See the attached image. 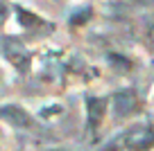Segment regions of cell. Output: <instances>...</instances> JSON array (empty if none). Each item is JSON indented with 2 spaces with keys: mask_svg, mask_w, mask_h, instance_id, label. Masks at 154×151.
I'll return each instance as SVG.
<instances>
[{
  "mask_svg": "<svg viewBox=\"0 0 154 151\" xmlns=\"http://www.w3.org/2000/svg\"><path fill=\"white\" fill-rule=\"evenodd\" d=\"M129 151H147L154 144V126H136L129 129L120 138Z\"/></svg>",
  "mask_w": 154,
  "mask_h": 151,
  "instance_id": "cell-1",
  "label": "cell"
},
{
  "mask_svg": "<svg viewBox=\"0 0 154 151\" xmlns=\"http://www.w3.org/2000/svg\"><path fill=\"white\" fill-rule=\"evenodd\" d=\"M138 111V97L134 90H120L113 97V113L116 117H127V115Z\"/></svg>",
  "mask_w": 154,
  "mask_h": 151,
  "instance_id": "cell-3",
  "label": "cell"
},
{
  "mask_svg": "<svg viewBox=\"0 0 154 151\" xmlns=\"http://www.w3.org/2000/svg\"><path fill=\"white\" fill-rule=\"evenodd\" d=\"M5 18V7H0V20Z\"/></svg>",
  "mask_w": 154,
  "mask_h": 151,
  "instance_id": "cell-7",
  "label": "cell"
},
{
  "mask_svg": "<svg viewBox=\"0 0 154 151\" xmlns=\"http://www.w3.org/2000/svg\"><path fill=\"white\" fill-rule=\"evenodd\" d=\"M88 16H91V9H82V11H79V14H75V16H72V23H84V20H86L88 18Z\"/></svg>",
  "mask_w": 154,
  "mask_h": 151,
  "instance_id": "cell-6",
  "label": "cell"
},
{
  "mask_svg": "<svg viewBox=\"0 0 154 151\" xmlns=\"http://www.w3.org/2000/svg\"><path fill=\"white\" fill-rule=\"evenodd\" d=\"M0 117L16 129H32L34 126V120L29 117V113L25 108H20V106H16V104L0 106Z\"/></svg>",
  "mask_w": 154,
  "mask_h": 151,
  "instance_id": "cell-2",
  "label": "cell"
},
{
  "mask_svg": "<svg viewBox=\"0 0 154 151\" xmlns=\"http://www.w3.org/2000/svg\"><path fill=\"white\" fill-rule=\"evenodd\" d=\"M106 115V99L104 97H88L86 99V122L95 131Z\"/></svg>",
  "mask_w": 154,
  "mask_h": 151,
  "instance_id": "cell-4",
  "label": "cell"
},
{
  "mask_svg": "<svg viewBox=\"0 0 154 151\" xmlns=\"http://www.w3.org/2000/svg\"><path fill=\"white\" fill-rule=\"evenodd\" d=\"M152 34H154V27H152Z\"/></svg>",
  "mask_w": 154,
  "mask_h": 151,
  "instance_id": "cell-8",
  "label": "cell"
},
{
  "mask_svg": "<svg viewBox=\"0 0 154 151\" xmlns=\"http://www.w3.org/2000/svg\"><path fill=\"white\" fill-rule=\"evenodd\" d=\"M16 11H18V14L23 16V18H20V23H23V25H36V23H38V18H36V16H32V14H27V11H23L20 7H18Z\"/></svg>",
  "mask_w": 154,
  "mask_h": 151,
  "instance_id": "cell-5",
  "label": "cell"
}]
</instances>
